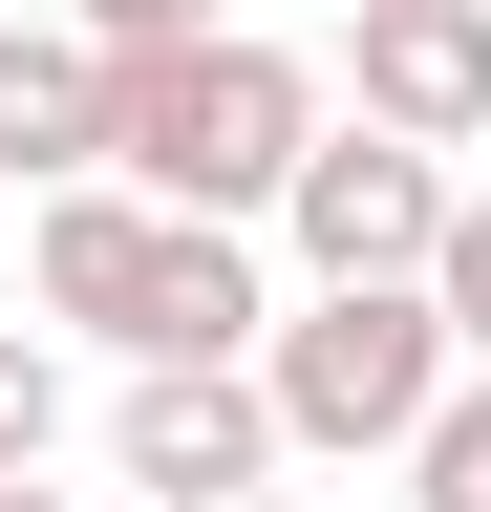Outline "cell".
<instances>
[{
	"label": "cell",
	"instance_id": "cell-11",
	"mask_svg": "<svg viewBox=\"0 0 491 512\" xmlns=\"http://www.w3.org/2000/svg\"><path fill=\"white\" fill-rule=\"evenodd\" d=\"M65 22H86L107 64H150V43H193V22H214V0H65Z\"/></svg>",
	"mask_w": 491,
	"mask_h": 512
},
{
	"label": "cell",
	"instance_id": "cell-2",
	"mask_svg": "<svg viewBox=\"0 0 491 512\" xmlns=\"http://www.w3.org/2000/svg\"><path fill=\"white\" fill-rule=\"evenodd\" d=\"M257 384H278V427H299V448H342V470L385 448V470H406L427 406L470 384V342H449V299H427V278H299V299H278V342H257Z\"/></svg>",
	"mask_w": 491,
	"mask_h": 512
},
{
	"label": "cell",
	"instance_id": "cell-1",
	"mask_svg": "<svg viewBox=\"0 0 491 512\" xmlns=\"http://www.w3.org/2000/svg\"><path fill=\"white\" fill-rule=\"evenodd\" d=\"M299 150H321V64H299V43H257V22L150 43V64H129V107H107V171H150L171 214H257V235H278Z\"/></svg>",
	"mask_w": 491,
	"mask_h": 512
},
{
	"label": "cell",
	"instance_id": "cell-5",
	"mask_svg": "<svg viewBox=\"0 0 491 512\" xmlns=\"http://www.w3.org/2000/svg\"><path fill=\"white\" fill-rule=\"evenodd\" d=\"M278 342V278H257V214H171L150 278H129V342L107 363H257Z\"/></svg>",
	"mask_w": 491,
	"mask_h": 512
},
{
	"label": "cell",
	"instance_id": "cell-10",
	"mask_svg": "<svg viewBox=\"0 0 491 512\" xmlns=\"http://www.w3.org/2000/svg\"><path fill=\"white\" fill-rule=\"evenodd\" d=\"M427 299H449V342L491 363V192H470V214H449V256H427Z\"/></svg>",
	"mask_w": 491,
	"mask_h": 512
},
{
	"label": "cell",
	"instance_id": "cell-13",
	"mask_svg": "<svg viewBox=\"0 0 491 512\" xmlns=\"http://www.w3.org/2000/svg\"><path fill=\"white\" fill-rule=\"evenodd\" d=\"M235 512H299V491H235Z\"/></svg>",
	"mask_w": 491,
	"mask_h": 512
},
{
	"label": "cell",
	"instance_id": "cell-4",
	"mask_svg": "<svg viewBox=\"0 0 491 512\" xmlns=\"http://www.w3.org/2000/svg\"><path fill=\"white\" fill-rule=\"evenodd\" d=\"M107 470H129L150 512H235V491H278V470H299V427H278V384H257V363H129Z\"/></svg>",
	"mask_w": 491,
	"mask_h": 512
},
{
	"label": "cell",
	"instance_id": "cell-9",
	"mask_svg": "<svg viewBox=\"0 0 491 512\" xmlns=\"http://www.w3.org/2000/svg\"><path fill=\"white\" fill-rule=\"evenodd\" d=\"M65 448V363H43V320H0V470H43Z\"/></svg>",
	"mask_w": 491,
	"mask_h": 512
},
{
	"label": "cell",
	"instance_id": "cell-3",
	"mask_svg": "<svg viewBox=\"0 0 491 512\" xmlns=\"http://www.w3.org/2000/svg\"><path fill=\"white\" fill-rule=\"evenodd\" d=\"M449 150L427 128H385V107H321V150H299V192H278V256L299 278H427L449 256Z\"/></svg>",
	"mask_w": 491,
	"mask_h": 512
},
{
	"label": "cell",
	"instance_id": "cell-7",
	"mask_svg": "<svg viewBox=\"0 0 491 512\" xmlns=\"http://www.w3.org/2000/svg\"><path fill=\"white\" fill-rule=\"evenodd\" d=\"M107 107H129V64H107L86 22H0V192L107 171Z\"/></svg>",
	"mask_w": 491,
	"mask_h": 512
},
{
	"label": "cell",
	"instance_id": "cell-12",
	"mask_svg": "<svg viewBox=\"0 0 491 512\" xmlns=\"http://www.w3.org/2000/svg\"><path fill=\"white\" fill-rule=\"evenodd\" d=\"M0 512H86V491H43V470H0Z\"/></svg>",
	"mask_w": 491,
	"mask_h": 512
},
{
	"label": "cell",
	"instance_id": "cell-8",
	"mask_svg": "<svg viewBox=\"0 0 491 512\" xmlns=\"http://www.w3.org/2000/svg\"><path fill=\"white\" fill-rule=\"evenodd\" d=\"M406 512H491V363L427 406V448H406Z\"/></svg>",
	"mask_w": 491,
	"mask_h": 512
},
{
	"label": "cell",
	"instance_id": "cell-6",
	"mask_svg": "<svg viewBox=\"0 0 491 512\" xmlns=\"http://www.w3.org/2000/svg\"><path fill=\"white\" fill-rule=\"evenodd\" d=\"M342 107L470 150V128H491V0H363V22H342Z\"/></svg>",
	"mask_w": 491,
	"mask_h": 512
}]
</instances>
